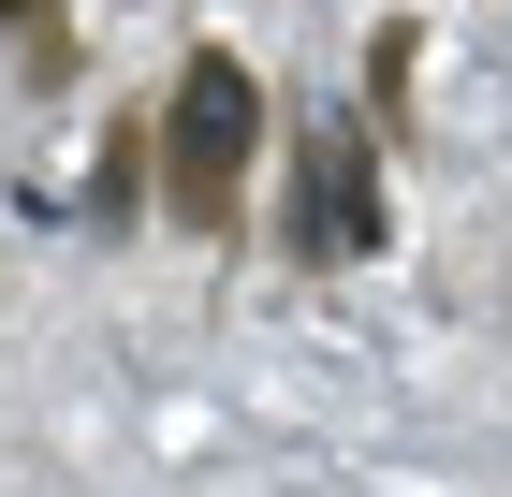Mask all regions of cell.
Returning a JSON list of instances; mask_svg holds the SVG:
<instances>
[{"label":"cell","mask_w":512,"mask_h":497,"mask_svg":"<svg viewBox=\"0 0 512 497\" xmlns=\"http://www.w3.org/2000/svg\"><path fill=\"white\" fill-rule=\"evenodd\" d=\"M235 147H249V74L235 59H191V88H176V220H235Z\"/></svg>","instance_id":"6da1fadb"},{"label":"cell","mask_w":512,"mask_h":497,"mask_svg":"<svg viewBox=\"0 0 512 497\" xmlns=\"http://www.w3.org/2000/svg\"><path fill=\"white\" fill-rule=\"evenodd\" d=\"M293 249H308V264H352L366 249V161L337 147V132L293 161Z\"/></svg>","instance_id":"7a4b0ae2"}]
</instances>
